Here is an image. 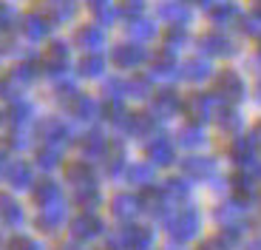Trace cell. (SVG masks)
<instances>
[{
  "instance_id": "6da1fadb",
  "label": "cell",
  "mask_w": 261,
  "mask_h": 250,
  "mask_svg": "<svg viewBox=\"0 0 261 250\" xmlns=\"http://www.w3.org/2000/svg\"><path fill=\"white\" fill-rule=\"evenodd\" d=\"M148 60H150L148 48L134 43V40H130V43H119V46L111 48V63L117 68H139V66H145Z\"/></svg>"
},
{
  "instance_id": "7a4b0ae2",
  "label": "cell",
  "mask_w": 261,
  "mask_h": 250,
  "mask_svg": "<svg viewBox=\"0 0 261 250\" xmlns=\"http://www.w3.org/2000/svg\"><path fill=\"white\" fill-rule=\"evenodd\" d=\"M199 48H202V54H207V57H233V54L239 52L236 40H230L224 32L202 34V37H199Z\"/></svg>"
},
{
  "instance_id": "3957f363",
  "label": "cell",
  "mask_w": 261,
  "mask_h": 250,
  "mask_svg": "<svg viewBox=\"0 0 261 250\" xmlns=\"http://www.w3.org/2000/svg\"><path fill=\"white\" fill-rule=\"evenodd\" d=\"M51 26L54 23L40 12H32L20 20V32H23V37H26L29 43H43V40L51 34Z\"/></svg>"
},
{
  "instance_id": "277c9868",
  "label": "cell",
  "mask_w": 261,
  "mask_h": 250,
  "mask_svg": "<svg viewBox=\"0 0 261 250\" xmlns=\"http://www.w3.org/2000/svg\"><path fill=\"white\" fill-rule=\"evenodd\" d=\"M68 63H71V46L68 43H63V40H54L51 46L46 48V57H43V68H46L48 74H63L65 68H68Z\"/></svg>"
},
{
  "instance_id": "5b68a950",
  "label": "cell",
  "mask_w": 261,
  "mask_h": 250,
  "mask_svg": "<svg viewBox=\"0 0 261 250\" xmlns=\"http://www.w3.org/2000/svg\"><path fill=\"white\" fill-rule=\"evenodd\" d=\"M156 17L162 23H170V26H188L190 23V6L185 0H162L156 6Z\"/></svg>"
},
{
  "instance_id": "8992f818",
  "label": "cell",
  "mask_w": 261,
  "mask_h": 250,
  "mask_svg": "<svg viewBox=\"0 0 261 250\" xmlns=\"http://www.w3.org/2000/svg\"><path fill=\"white\" fill-rule=\"evenodd\" d=\"M216 97L227 99V103H239L244 97V80L239 77L236 71H222L216 77Z\"/></svg>"
},
{
  "instance_id": "52a82bcc",
  "label": "cell",
  "mask_w": 261,
  "mask_h": 250,
  "mask_svg": "<svg viewBox=\"0 0 261 250\" xmlns=\"http://www.w3.org/2000/svg\"><path fill=\"white\" fill-rule=\"evenodd\" d=\"M74 43H77V46L83 48L85 54L99 52V48L105 46V32H102V26H97V23L80 26V29H77V34H74Z\"/></svg>"
},
{
  "instance_id": "ba28073f",
  "label": "cell",
  "mask_w": 261,
  "mask_h": 250,
  "mask_svg": "<svg viewBox=\"0 0 261 250\" xmlns=\"http://www.w3.org/2000/svg\"><path fill=\"white\" fill-rule=\"evenodd\" d=\"M179 71H182V77L188 80V83H204V80L213 77V63L204 60V57H190L188 63L179 66Z\"/></svg>"
},
{
  "instance_id": "9c48e42d",
  "label": "cell",
  "mask_w": 261,
  "mask_h": 250,
  "mask_svg": "<svg viewBox=\"0 0 261 250\" xmlns=\"http://www.w3.org/2000/svg\"><path fill=\"white\" fill-rule=\"evenodd\" d=\"M156 34H159V29H156V23L153 20H145V17H134L128 23V37L134 40V43H150V40H156Z\"/></svg>"
},
{
  "instance_id": "30bf717a",
  "label": "cell",
  "mask_w": 261,
  "mask_h": 250,
  "mask_svg": "<svg viewBox=\"0 0 261 250\" xmlns=\"http://www.w3.org/2000/svg\"><path fill=\"white\" fill-rule=\"evenodd\" d=\"M236 20H239V9H236L233 0H219V3L210 6V23H216L219 29L233 26Z\"/></svg>"
},
{
  "instance_id": "8fae6325",
  "label": "cell",
  "mask_w": 261,
  "mask_h": 250,
  "mask_svg": "<svg viewBox=\"0 0 261 250\" xmlns=\"http://www.w3.org/2000/svg\"><path fill=\"white\" fill-rule=\"evenodd\" d=\"M196 228H199V216H196V211H182L173 222H170V233L176 239H190L196 233Z\"/></svg>"
},
{
  "instance_id": "7c38bea8",
  "label": "cell",
  "mask_w": 261,
  "mask_h": 250,
  "mask_svg": "<svg viewBox=\"0 0 261 250\" xmlns=\"http://www.w3.org/2000/svg\"><path fill=\"white\" fill-rule=\"evenodd\" d=\"M150 77H153V80H176V77H182L179 63L173 60V54H162L159 60H153V66H150Z\"/></svg>"
},
{
  "instance_id": "4fadbf2b",
  "label": "cell",
  "mask_w": 261,
  "mask_h": 250,
  "mask_svg": "<svg viewBox=\"0 0 261 250\" xmlns=\"http://www.w3.org/2000/svg\"><path fill=\"white\" fill-rule=\"evenodd\" d=\"M179 106H182V99H179L176 91H170V88H165V91H159L153 97V114H159V117H173L179 111Z\"/></svg>"
},
{
  "instance_id": "5bb4252c",
  "label": "cell",
  "mask_w": 261,
  "mask_h": 250,
  "mask_svg": "<svg viewBox=\"0 0 261 250\" xmlns=\"http://www.w3.org/2000/svg\"><path fill=\"white\" fill-rule=\"evenodd\" d=\"M213 108H216V99L210 94H193L188 99V111L193 114L196 119H207L213 117Z\"/></svg>"
},
{
  "instance_id": "9a60e30c",
  "label": "cell",
  "mask_w": 261,
  "mask_h": 250,
  "mask_svg": "<svg viewBox=\"0 0 261 250\" xmlns=\"http://www.w3.org/2000/svg\"><path fill=\"white\" fill-rule=\"evenodd\" d=\"M77 74L80 77H102L105 74V60L99 57V52H94V54H85L83 60L77 63Z\"/></svg>"
},
{
  "instance_id": "2e32d148",
  "label": "cell",
  "mask_w": 261,
  "mask_h": 250,
  "mask_svg": "<svg viewBox=\"0 0 261 250\" xmlns=\"http://www.w3.org/2000/svg\"><path fill=\"white\" fill-rule=\"evenodd\" d=\"M37 66L34 63H17V66L9 71V80H12L17 88H26V86H32L34 80H37Z\"/></svg>"
},
{
  "instance_id": "e0dca14e",
  "label": "cell",
  "mask_w": 261,
  "mask_h": 250,
  "mask_svg": "<svg viewBox=\"0 0 261 250\" xmlns=\"http://www.w3.org/2000/svg\"><path fill=\"white\" fill-rule=\"evenodd\" d=\"M148 157L153 159V162H159V165L173 162V145H170V139L168 137H156L148 145Z\"/></svg>"
},
{
  "instance_id": "ac0fdd59",
  "label": "cell",
  "mask_w": 261,
  "mask_h": 250,
  "mask_svg": "<svg viewBox=\"0 0 261 250\" xmlns=\"http://www.w3.org/2000/svg\"><path fill=\"white\" fill-rule=\"evenodd\" d=\"M43 137H46L48 142L63 145V142L71 139V131H68V125H65L63 119H46V122H43Z\"/></svg>"
},
{
  "instance_id": "d6986e66",
  "label": "cell",
  "mask_w": 261,
  "mask_h": 250,
  "mask_svg": "<svg viewBox=\"0 0 261 250\" xmlns=\"http://www.w3.org/2000/svg\"><path fill=\"white\" fill-rule=\"evenodd\" d=\"M71 111L77 119H94L99 111V106H97V99L85 97V94H77V97L71 99Z\"/></svg>"
},
{
  "instance_id": "ffe728a7",
  "label": "cell",
  "mask_w": 261,
  "mask_h": 250,
  "mask_svg": "<svg viewBox=\"0 0 261 250\" xmlns=\"http://www.w3.org/2000/svg\"><path fill=\"white\" fill-rule=\"evenodd\" d=\"M188 32H185L182 26H170V32L165 34V54H176L182 52L185 46H188Z\"/></svg>"
},
{
  "instance_id": "44dd1931",
  "label": "cell",
  "mask_w": 261,
  "mask_h": 250,
  "mask_svg": "<svg viewBox=\"0 0 261 250\" xmlns=\"http://www.w3.org/2000/svg\"><path fill=\"white\" fill-rule=\"evenodd\" d=\"M9 182H12L14 188H29V185H32V168H29L26 162H14L12 168H9Z\"/></svg>"
},
{
  "instance_id": "7402d4cb",
  "label": "cell",
  "mask_w": 261,
  "mask_h": 250,
  "mask_svg": "<svg viewBox=\"0 0 261 250\" xmlns=\"http://www.w3.org/2000/svg\"><path fill=\"white\" fill-rule=\"evenodd\" d=\"M0 219L9 224H17L23 222V211H20V205L12 202L9 196H0Z\"/></svg>"
},
{
  "instance_id": "603a6c76",
  "label": "cell",
  "mask_w": 261,
  "mask_h": 250,
  "mask_svg": "<svg viewBox=\"0 0 261 250\" xmlns=\"http://www.w3.org/2000/svg\"><path fill=\"white\" fill-rule=\"evenodd\" d=\"M99 228H102V224H99L97 219L83 216V219H77V222H74V236H80V239H91V236H97V233H99Z\"/></svg>"
},
{
  "instance_id": "cb8c5ba5",
  "label": "cell",
  "mask_w": 261,
  "mask_h": 250,
  "mask_svg": "<svg viewBox=\"0 0 261 250\" xmlns=\"http://www.w3.org/2000/svg\"><path fill=\"white\" fill-rule=\"evenodd\" d=\"M32 114H34V108L29 106V103H23V99H14L12 108H9V119H12L14 125L29 122V119H32Z\"/></svg>"
},
{
  "instance_id": "d4e9b609",
  "label": "cell",
  "mask_w": 261,
  "mask_h": 250,
  "mask_svg": "<svg viewBox=\"0 0 261 250\" xmlns=\"http://www.w3.org/2000/svg\"><path fill=\"white\" fill-rule=\"evenodd\" d=\"M63 219H65V211H63V208H48V211L40 216V228L51 233V231H57L60 224H63Z\"/></svg>"
},
{
  "instance_id": "484cf974",
  "label": "cell",
  "mask_w": 261,
  "mask_h": 250,
  "mask_svg": "<svg viewBox=\"0 0 261 250\" xmlns=\"http://www.w3.org/2000/svg\"><path fill=\"white\" fill-rule=\"evenodd\" d=\"M74 14H77V3L74 0H63V3H57L51 9L54 23H68V20H74Z\"/></svg>"
},
{
  "instance_id": "4316f807",
  "label": "cell",
  "mask_w": 261,
  "mask_h": 250,
  "mask_svg": "<svg viewBox=\"0 0 261 250\" xmlns=\"http://www.w3.org/2000/svg\"><path fill=\"white\" fill-rule=\"evenodd\" d=\"M102 148H105V139H102V134H85V139H83V151L88 154V157H97V154H102Z\"/></svg>"
},
{
  "instance_id": "83f0119b",
  "label": "cell",
  "mask_w": 261,
  "mask_h": 250,
  "mask_svg": "<svg viewBox=\"0 0 261 250\" xmlns=\"http://www.w3.org/2000/svg\"><path fill=\"white\" fill-rule=\"evenodd\" d=\"M179 142H182V145H188V148H196V145H204V134H202V128H196V125L185 128V131L179 134Z\"/></svg>"
},
{
  "instance_id": "f1b7e54d",
  "label": "cell",
  "mask_w": 261,
  "mask_h": 250,
  "mask_svg": "<svg viewBox=\"0 0 261 250\" xmlns=\"http://www.w3.org/2000/svg\"><path fill=\"white\" fill-rule=\"evenodd\" d=\"M128 94L130 97H148L150 94V77H137V80H128Z\"/></svg>"
},
{
  "instance_id": "f546056e",
  "label": "cell",
  "mask_w": 261,
  "mask_h": 250,
  "mask_svg": "<svg viewBox=\"0 0 261 250\" xmlns=\"http://www.w3.org/2000/svg\"><path fill=\"white\" fill-rule=\"evenodd\" d=\"M210 168H213V162H210V159H202V157H193V159L185 162V171L193 173V177H204Z\"/></svg>"
},
{
  "instance_id": "4dcf8cb0",
  "label": "cell",
  "mask_w": 261,
  "mask_h": 250,
  "mask_svg": "<svg viewBox=\"0 0 261 250\" xmlns=\"http://www.w3.org/2000/svg\"><path fill=\"white\" fill-rule=\"evenodd\" d=\"M114 213L122 216V219L134 216V213H137V202H134L130 196H117V202H114Z\"/></svg>"
},
{
  "instance_id": "1f68e13d",
  "label": "cell",
  "mask_w": 261,
  "mask_h": 250,
  "mask_svg": "<svg viewBox=\"0 0 261 250\" xmlns=\"http://www.w3.org/2000/svg\"><path fill=\"white\" fill-rule=\"evenodd\" d=\"M145 12V0H122V3H119V14H122V17H139V14Z\"/></svg>"
},
{
  "instance_id": "d6a6232c",
  "label": "cell",
  "mask_w": 261,
  "mask_h": 250,
  "mask_svg": "<svg viewBox=\"0 0 261 250\" xmlns=\"http://www.w3.org/2000/svg\"><path fill=\"white\" fill-rule=\"evenodd\" d=\"M14 20H17V12L9 6L6 0H0V32H9L14 26Z\"/></svg>"
},
{
  "instance_id": "836d02e7",
  "label": "cell",
  "mask_w": 261,
  "mask_h": 250,
  "mask_svg": "<svg viewBox=\"0 0 261 250\" xmlns=\"http://www.w3.org/2000/svg\"><path fill=\"white\" fill-rule=\"evenodd\" d=\"M57 185H54V182H43V185H40V188H37V193H34V196H37V202L40 205H51L54 202V199H57Z\"/></svg>"
},
{
  "instance_id": "e575fe53",
  "label": "cell",
  "mask_w": 261,
  "mask_h": 250,
  "mask_svg": "<svg viewBox=\"0 0 261 250\" xmlns=\"http://www.w3.org/2000/svg\"><path fill=\"white\" fill-rule=\"evenodd\" d=\"M105 94H108V97H114V99L125 97V94H128V83H125V80H119V77L108 80V83H105Z\"/></svg>"
},
{
  "instance_id": "d590c367",
  "label": "cell",
  "mask_w": 261,
  "mask_h": 250,
  "mask_svg": "<svg viewBox=\"0 0 261 250\" xmlns=\"http://www.w3.org/2000/svg\"><path fill=\"white\" fill-rule=\"evenodd\" d=\"M119 17H122V14H119V9H111V6L97 9V23H99V26H114Z\"/></svg>"
},
{
  "instance_id": "8d00e7d4",
  "label": "cell",
  "mask_w": 261,
  "mask_h": 250,
  "mask_svg": "<svg viewBox=\"0 0 261 250\" xmlns=\"http://www.w3.org/2000/svg\"><path fill=\"white\" fill-rule=\"evenodd\" d=\"M54 91H57V97H77V83L74 80H68V77H63V80H57V86H54Z\"/></svg>"
},
{
  "instance_id": "74e56055",
  "label": "cell",
  "mask_w": 261,
  "mask_h": 250,
  "mask_svg": "<svg viewBox=\"0 0 261 250\" xmlns=\"http://www.w3.org/2000/svg\"><path fill=\"white\" fill-rule=\"evenodd\" d=\"M150 177H153L150 165H134V168H130V179H134L137 185H148Z\"/></svg>"
},
{
  "instance_id": "f35d334b",
  "label": "cell",
  "mask_w": 261,
  "mask_h": 250,
  "mask_svg": "<svg viewBox=\"0 0 261 250\" xmlns=\"http://www.w3.org/2000/svg\"><path fill=\"white\" fill-rule=\"evenodd\" d=\"M242 29H244V34H250V37H261V17H258V14H253V17H244Z\"/></svg>"
},
{
  "instance_id": "ab89813d",
  "label": "cell",
  "mask_w": 261,
  "mask_h": 250,
  "mask_svg": "<svg viewBox=\"0 0 261 250\" xmlns=\"http://www.w3.org/2000/svg\"><path fill=\"white\" fill-rule=\"evenodd\" d=\"M40 165H43V168L57 165V151H40Z\"/></svg>"
},
{
  "instance_id": "60d3db41",
  "label": "cell",
  "mask_w": 261,
  "mask_h": 250,
  "mask_svg": "<svg viewBox=\"0 0 261 250\" xmlns=\"http://www.w3.org/2000/svg\"><path fill=\"white\" fill-rule=\"evenodd\" d=\"M94 9H102V6H108V0H88Z\"/></svg>"
},
{
  "instance_id": "b9f144b4",
  "label": "cell",
  "mask_w": 261,
  "mask_h": 250,
  "mask_svg": "<svg viewBox=\"0 0 261 250\" xmlns=\"http://www.w3.org/2000/svg\"><path fill=\"white\" fill-rule=\"evenodd\" d=\"M202 250H222V247H219V242H207Z\"/></svg>"
},
{
  "instance_id": "7bdbcfd3",
  "label": "cell",
  "mask_w": 261,
  "mask_h": 250,
  "mask_svg": "<svg viewBox=\"0 0 261 250\" xmlns=\"http://www.w3.org/2000/svg\"><path fill=\"white\" fill-rule=\"evenodd\" d=\"M3 171H6V154L0 151V173H3Z\"/></svg>"
},
{
  "instance_id": "ee69618b",
  "label": "cell",
  "mask_w": 261,
  "mask_h": 250,
  "mask_svg": "<svg viewBox=\"0 0 261 250\" xmlns=\"http://www.w3.org/2000/svg\"><path fill=\"white\" fill-rule=\"evenodd\" d=\"M253 12H255V14H258V17H261V0H255V6H253Z\"/></svg>"
},
{
  "instance_id": "f6af8a7d",
  "label": "cell",
  "mask_w": 261,
  "mask_h": 250,
  "mask_svg": "<svg viewBox=\"0 0 261 250\" xmlns=\"http://www.w3.org/2000/svg\"><path fill=\"white\" fill-rule=\"evenodd\" d=\"M255 99L261 103V80H258V86H255Z\"/></svg>"
},
{
  "instance_id": "bcb514c9",
  "label": "cell",
  "mask_w": 261,
  "mask_h": 250,
  "mask_svg": "<svg viewBox=\"0 0 261 250\" xmlns=\"http://www.w3.org/2000/svg\"><path fill=\"white\" fill-rule=\"evenodd\" d=\"M188 3V0H185ZM190 3H202V6H210V0H190Z\"/></svg>"
},
{
  "instance_id": "7dc6e473",
  "label": "cell",
  "mask_w": 261,
  "mask_h": 250,
  "mask_svg": "<svg viewBox=\"0 0 261 250\" xmlns=\"http://www.w3.org/2000/svg\"><path fill=\"white\" fill-rule=\"evenodd\" d=\"M43 3H48V6L54 9V6H57V3H63V0H43Z\"/></svg>"
},
{
  "instance_id": "c3c4849f",
  "label": "cell",
  "mask_w": 261,
  "mask_h": 250,
  "mask_svg": "<svg viewBox=\"0 0 261 250\" xmlns=\"http://www.w3.org/2000/svg\"><path fill=\"white\" fill-rule=\"evenodd\" d=\"M0 122H3V111H0Z\"/></svg>"
},
{
  "instance_id": "681fc988",
  "label": "cell",
  "mask_w": 261,
  "mask_h": 250,
  "mask_svg": "<svg viewBox=\"0 0 261 250\" xmlns=\"http://www.w3.org/2000/svg\"><path fill=\"white\" fill-rule=\"evenodd\" d=\"M258 60H261V54H258Z\"/></svg>"
}]
</instances>
